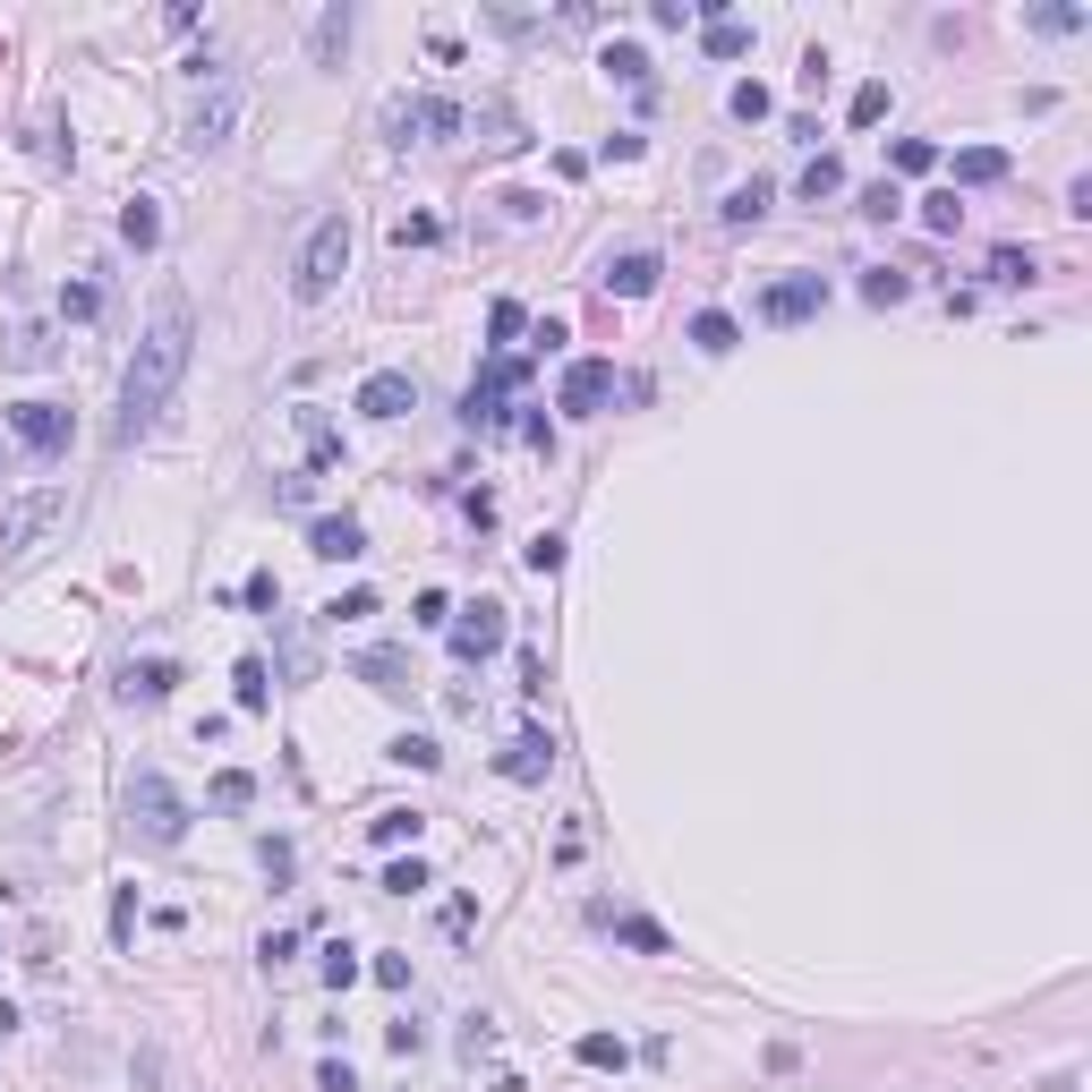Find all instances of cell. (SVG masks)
<instances>
[{
  "mask_svg": "<svg viewBox=\"0 0 1092 1092\" xmlns=\"http://www.w3.org/2000/svg\"><path fill=\"white\" fill-rule=\"evenodd\" d=\"M189 351H196V317L189 299H162L154 324L137 333V358L129 376H120V445H137L146 427H154L162 410H171V393H180V376H189Z\"/></svg>",
  "mask_w": 1092,
  "mask_h": 1092,
  "instance_id": "obj_1",
  "label": "cell"
},
{
  "mask_svg": "<svg viewBox=\"0 0 1092 1092\" xmlns=\"http://www.w3.org/2000/svg\"><path fill=\"white\" fill-rule=\"evenodd\" d=\"M342 265H351V214H324V223L308 231V248H299V274H290V299H299V308H317V299H333V282H342Z\"/></svg>",
  "mask_w": 1092,
  "mask_h": 1092,
  "instance_id": "obj_2",
  "label": "cell"
},
{
  "mask_svg": "<svg viewBox=\"0 0 1092 1092\" xmlns=\"http://www.w3.org/2000/svg\"><path fill=\"white\" fill-rule=\"evenodd\" d=\"M129 828L146 836V845H180V836H189V803H180V785L162 769L129 777Z\"/></svg>",
  "mask_w": 1092,
  "mask_h": 1092,
  "instance_id": "obj_3",
  "label": "cell"
},
{
  "mask_svg": "<svg viewBox=\"0 0 1092 1092\" xmlns=\"http://www.w3.org/2000/svg\"><path fill=\"white\" fill-rule=\"evenodd\" d=\"M61 513H68V486H26L18 504H0V555H34Z\"/></svg>",
  "mask_w": 1092,
  "mask_h": 1092,
  "instance_id": "obj_4",
  "label": "cell"
},
{
  "mask_svg": "<svg viewBox=\"0 0 1092 1092\" xmlns=\"http://www.w3.org/2000/svg\"><path fill=\"white\" fill-rule=\"evenodd\" d=\"M385 129L402 137V146H410V129L418 137H461V103H452V95H393L385 103Z\"/></svg>",
  "mask_w": 1092,
  "mask_h": 1092,
  "instance_id": "obj_5",
  "label": "cell"
},
{
  "mask_svg": "<svg viewBox=\"0 0 1092 1092\" xmlns=\"http://www.w3.org/2000/svg\"><path fill=\"white\" fill-rule=\"evenodd\" d=\"M614 402V358H572L564 385H555V410L564 418H598Z\"/></svg>",
  "mask_w": 1092,
  "mask_h": 1092,
  "instance_id": "obj_6",
  "label": "cell"
},
{
  "mask_svg": "<svg viewBox=\"0 0 1092 1092\" xmlns=\"http://www.w3.org/2000/svg\"><path fill=\"white\" fill-rule=\"evenodd\" d=\"M504 641H513V623H504V607H495V598H479V607H470L461 623H452V657H461V666L495 657Z\"/></svg>",
  "mask_w": 1092,
  "mask_h": 1092,
  "instance_id": "obj_7",
  "label": "cell"
},
{
  "mask_svg": "<svg viewBox=\"0 0 1092 1092\" xmlns=\"http://www.w3.org/2000/svg\"><path fill=\"white\" fill-rule=\"evenodd\" d=\"M820 308H828V282H820V274H785V282L760 290V317L769 324H803V317H820Z\"/></svg>",
  "mask_w": 1092,
  "mask_h": 1092,
  "instance_id": "obj_8",
  "label": "cell"
},
{
  "mask_svg": "<svg viewBox=\"0 0 1092 1092\" xmlns=\"http://www.w3.org/2000/svg\"><path fill=\"white\" fill-rule=\"evenodd\" d=\"M231 129H239V86H214V95H196V111H189V146L196 154H214V146H231Z\"/></svg>",
  "mask_w": 1092,
  "mask_h": 1092,
  "instance_id": "obj_9",
  "label": "cell"
},
{
  "mask_svg": "<svg viewBox=\"0 0 1092 1092\" xmlns=\"http://www.w3.org/2000/svg\"><path fill=\"white\" fill-rule=\"evenodd\" d=\"M513 385H521V358L495 351V358H486V376L470 385V418H479V427H504V418H513V410H504V402H513Z\"/></svg>",
  "mask_w": 1092,
  "mask_h": 1092,
  "instance_id": "obj_10",
  "label": "cell"
},
{
  "mask_svg": "<svg viewBox=\"0 0 1092 1092\" xmlns=\"http://www.w3.org/2000/svg\"><path fill=\"white\" fill-rule=\"evenodd\" d=\"M171 683H180L171 657H129V666H120V700H129V708H162V700H171Z\"/></svg>",
  "mask_w": 1092,
  "mask_h": 1092,
  "instance_id": "obj_11",
  "label": "cell"
},
{
  "mask_svg": "<svg viewBox=\"0 0 1092 1092\" xmlns=\"http://www.w3.org/2000/svg\"><path fill=\"white\" fill-rule=\"evenodd\" d=\"M358 410H367V418H402V410H418V385H410V367H376V376L358 385Z\"/></svg>",
  "mask_w": 1092,
  "mask_h": 1092,
  "instance_id": "obj_12",
  "label": "cell"
},
{
  "mask_svg": "<svg viewBox=\"0 0 1092 1092\" xmlns=\"http://www.w3.org/2000/svg\"><path fill=\"white\" fill-rule=\"evenodd\" d=\"M9 427H18L34 452H68V410H61V402H18Z\"/></svg>",
  "mask_w": 1092,
  "mask_h": 1092,
  "instance_id": "obj_13",
  "label": "cell"
},
{
  "mask_svg": "<svg viewBox=\"0 0 1092 1092\" xmlns=\"http://www.w3.org/2000/svg\"><path fill=\"white\" fill-rule=\"evenodd\" d=\"M308 546H317L324 564H358V555H367V529H358V513H324L317 529H308Z\"/></svg>",
  "mask_w": 1092,
  "mask_h": 1092,
  "instance_id": "obj_14",
  "label": "cell"
},
{
  "mask_svg": "<svg viewBox=\"0 0 1092 1092\" xmlns=\"http://www.w3.org/2000/svg\"><path fill=\"white\" fill-rule=\"evenodd\" d=\"M495 769L513 777V785H538V777L555 769V742H546V735H513V742H504V760H495Z\"/></svg>",
  "mask_w": 1092,
  "mask_h": 1092,
  "instance_id": "obj_15",
  "label": "cell"
},
{
  "mask_svg": "<svg viewBox=\"0 0 1092 1092\" xmlns=\"http://www.w3.org/2000/svg\"><path fill=\"white\" fill-rule=\"evenodd\" d=\"M657 274H666V265L649 257V248H632V257H607V290H623V299H649V290H657Z\"/></svg>",
  "mask_w": 1092,
  "mask_h": 1092,
  "instance_id": "obj_16",
  "label": "cell"
},
{
  "mask_svg": "<svg viewBox=\"0 0 1092 1092\" xmlns=\"http://www.w3.org/2000/svg\"><path fill=\"white\" fill-rule=\"evenodd\" d=\"M308 52H317V68H342V52H351V9H342V0L308 26Z\"/></svg>",
  "mask_w": 1092,
  "mask_h": 1092,
  "instance_id": "obj_17",
  "label": "cell"
},
{
  "mask_svg": "<svg viewBox=\"0 0 1092 1092\" xmlns=\"http://www.w3.org/2000/svg\"><path fill=\"white\" fill-rule=\"evenodd\" d=\"M358 675L376 683L385 700H402V692H410V657H402V649H367V657H358Z\"/></svg>",
  "mask_w": 1092,
  "mask_h": 1092,
  "instance_id": "obj_18",
  "label": "cell"
},
{
  "mask_svg": "<svg viewBox=\"0 0 1092 1092\" xmlns=\"http://www.w3.org/2000/svg\"><path fill=\"white\" fill-rule=\"evenodd\" d=\"M700 43H708V61H742V52H751V26H742V18H700Z\"/></svg>",
  "mask_w": 1092,
  "mask_h": 1092,
  "instance_id": "obj_19",
  "label": "cell"
},
{
  "mask_svg": "<svg viewBox=\"0 0 1092 1092\" xmlns=\"http://www.w3.org/2000/svg\"><path fill=\"white\" fill-rule=\"evenodd\" d=\"M991 180H1007V154H998V146H964L956 154V189H991Z\"/></svg>",
  "mask_w": 1092,
  "mask_h": 1092,
  "instance_id": "obj_20",
  "label": "cell"
},
{
  "mask_svg": "<svg viewBox=\"0 0 1092 1092\" xmlns=\"http://www.w3.org/2000/svg\"><path fill=\"white\" fill-rule=\"evenodd\" d=\"M299 436H308V479H317V470H333V452H342L333 418H324V410H299Z\"/></svg>",
  "mask_w": 1092,
  "mask_h": 1092,
  "instance_id": "obj_21",
  "label": "cell"
},
{
  "mask_svg": "<svg viewBox=\"0 0 1092 1092\" xmlns=\"http://www.w3.org/2000/svg\"><path fill=\"white\" fill-rule=\"evenodd\" d=\"M231 700L248 708V717L274 700V675H265V657H239V666H231Z\"/></svg>",
  "mask_w": 1092,
  "mask_h": 1092,
  "instance_id": "obj_22",
  "label": "cell"
},
{
  "mask_svg": "<svg viewBox=\"0 0 1092 1092\" xmlns=\"http://www.w3.org/2000/svg\"><path fill=\"white\" fill-rule=\"evenodd\" d=\"M692 342H700L708 358H726L742 333H735V317H726V308H700V317H692Z\"/></svg>",
  "mask_w": 1092,
  "mask_h": 1092,
  "instance_id": "obj_23",
  "label": "cell"
},
{
  "mask_svg": "<svg viewBox=\"0 0 1092 1092\" xmlns=\"http://www.w3.org/2000/svg\"><path fill=\"white\" fill-rule=\"evenodd\" d=\"M572 1059H580V1067H614V1075H623V1067H632V1050H623L614 1032H580V1041H572Z\"/></svg>",
  "mask_w": 1092,
  "mask_h": 1092,
  "instance_id": "obj_24",
  "label": "cell"
},
{
  "mask_svg": "<svg viewBox=\"0 0 1092 1092\" xmlns=\"http://www.w3.org/2000/svg\"><path fill=\"white\" fill-rule=\"evenodd\" d=\"M863 299H870V308H897V299H913V274L879 265V274H863Z\"/></svg>",
  "mask_w": 1092,
  "mask_h": 1092,
  "instance_id": "obj_25",
  "label": "cell"
},
{
  "mask_svg": "<svg viewBox=\"0 0 1092 1092\" xmlns=\"http://www.w3.org/2000/svg\"><path fill=\"white\" fill-rule=\"evenodd\" d=\"M888 162H897L904 180H922V171H939V146H931V137H897V146H888Z\"/></svg>",
  "mask_w": 1092,
  "mask_h": 1092,
  "instance_id": "obj_26",
  "label": "cell"
},
{
  "mask_svg": "<svg viewBox=\"0 0 1092 1092\" xmlns=\"http://www.w3.org/2000/svg\"><path fill=\"white\" fill-rule=\"evenodd\" d=\"M120 239H129V248H154V239H162V214H154V196H137L129 214H120Z\"/></svg>",
  "mask_w": 1092,
  "mask_h": 1092,
  "instance_id": "obj_27",
  "label": "cell"
},
{
  "mask_svg": "<svg viewBox=\"0 0 1092 1092\" xmlns=\"http://www.w3.org/2000/svg\"><path fill=\"white\" fill-rule=\"evenodd\" d=\"M836 189H845V162H836V154H811V162H803V196L820 205V196H836Z\"/></svg>",
  "mask_w": 1092,
  "mask_h": 1092,
  "instance_id": "obj_28",
  "label": "cell"
},
{
  "mask_svg": "<svg viewBox=\"0 0 1092 1092\" xmlns=\"http://www.w3.org/2000/svg\"><path fill=\"white\" fill-rule=\"evenodd\" d=\"M614 939H623V948H641V956H666V931H657V922H641V913H614Z\"/></svg>",
  "mask_w": 1092,
  "mask_h": 1092,
  "instance_id": "obj_29",
  "label": "cell"
},
{
  "mask_svg": "<svg viewBox=\"0 0 1092 1092\" xmlns=\"http://www.w3.org/2000/svg\"><path fill=\"white\" fill-rule=\"evenodd\" d=\"M248 803H257V777H248V769L214 777V811H248Z\"/></svg>",
  "mask_w": 1092,
  "mask_h": 1092,
  "instance_id": "obj_30",
  "label": "cell"
},
{
  "mask_svg": "<svg viewBox=\"0 0 1092 1092\" xmlns=\"http://www.w3.org/2000/svg\"><path fill=\"white\" fill-rule=\"evenodd\" d=\"M418 828H427L418 811H376V820H367V836H376V845H410Z\"/></svg>",
  "mask_w": 1092,
  "mask_h": 1092,
  "instance_id": "obj_31",
  "label": "cell"
},
{
  "mask_svg": "<svg viewBox=\"0 0 1092 1092\" xmlns=\"http://www.w3.org/2000/svg\"><path fill=\"white\" fill-rule=\"evenodd\" d=\"M607 77H623V86H641V95H649V52H632V43H607Z\"/></svg>",
  "mask_w": 1092,
  "mask_h": 1092,
  "instance_id": "obj_32",
  "label": "cell"
},
{
  "mask_svg": "<svg viewBox=\"0 0 1092 1092\" xmlns=\"http://www.w3.org/2000/svg\"><path fill=\"white\" fill-rule=\"evenodd\" d=\"M964 223V205H956V189H931L922 196V231H939V239H948V231Z\"/></svg>",
  "mask_w": 1092,
  "mask_h": 1092,
  "instance_id": "obj_33",
  "label": "cell"
},
{
  "mask_svg": "<svg viewBox=\"0 0 1092 1092\" xmlns=\"http://www.w3.org/2000/svg\"><path fill=\"white\" fill-rule=\"evenodd\" d=\"M1032 274H1041V257H1032V248H998V257H991V282H1007V290L1032 282Z\"/></svg>",
  "mask_w": 1092,
  "mask_h": 1092,
  "instance_id": "obj_34",
  "label": "cell"
},
{
  "mask_svg": "<svg viewBox=\"0 0 1092 1092\" xmlns=\"http://www.w3.org/2000/svg\"><path fill=\"white\" fill-rule=\"evenodd\" d=\"M358 973H367V964H358L351 948H342V939H333V948H324V991H351Z\"/></svg>",
  "mask_w": 1092,
  "mask_h": 1092,
  "instance_id": "obj_35",
  "label": "cell"
},
{
  "mask_svg": "<svg viewBox=\"0 0 1092 1092\" xmlns=\"http://www.w3.org/2000/svg\"><path fill=\"white\" fill-rule=\"evenodd\" d=\"M760 214H769V180H751V189L726 196V223H760Z\"/></svg>",
  "mask_w": 1092,
  "mask_h": 1092,
  "instance_id": "obj_36",
  "label": "cell"
},
{
  "mask_svg": "<svg viewBox=\"0 0 1092 1092\" xmlns=\"http://www.w3.org/2000/svg\"><path fill=\"white\" fill-rule=\"evenodd\" d=\"M393 239H402V248H436V239H445V223H436V214H402V223H393Z\"/></svg>",
  "mask_w": 1092,
  "mask_h": 1092,
  "instance_id": "obj_37",
  "label": "cell"
},
{
  "mask_svg": "<svg viewBox=\"0 0 1092 1092\" xmlns=\"http://www.w3.org/2000/svg\"><path fill=\"white\" fill-rule=\"evenodd\" d=\"M726 111H735V120H769L777 95H769V86H735V95H726Z\"/></svg>",
  "mask_w": 1092,
  "mask_h": 1092,
  "instance_id": "obj_38",
  "label": "cell"
},
{
  "mask_svg": "<svg viewBox=\"0 0 1092 1092\" xmlns=\"http://www.w3.org/2000/svg\"><path fill=\"white\" fill-rule=\"evenodd\" d=\"M870 120H888V86H879V77L854 86V129H870Z\"/></svg>",
  "mask_w": 1092,
  "mask_h": 1092,
  "instance_id": "obj_39",
  "label": "cell"
},
{
  "mask_svg": "<svg viewBox=\"0 0 1092 1092\" xmlns=\"http://www.w3.org/2000/svg\"><path fill=\"white\" fill-rule=\"evenodd\" d=\"M863 214H870V223H897V214H904L897 180H879V189H863Z\"/></svg>",
  "mask_w": 1092,
  "mask_h": 1092,
  "instance_id": "obj_40",
  "label": "cell"
},
{
  "mask_svg": "<svg viewBox=\"0 0 1092 1092\" xmlns=\"http://www.w3.org/2000/svg\"><path fill=\"white\" fill-rule=\"evenodd\" d=\"M521 324H529V317H521V299H495V308H486V333H495V351H504V342H513Z\"/></svg>",
  "mask_w": 1092,
  "mask_h": 1092,
  "instance_id": "obj_41",
  "label": "cell"
},
{
  "mask_svg": "<svg viewBox=\"0 0 1092 1092\" xmlns=\"http://www.w3.org/2000/svg\"><path fill=\"white\" fill-rule=\"evenodd\" d=\"M393 760H402V769H436L445 751H436V742H427V735H402V742H393Z\"/></svg>",
  "mask_w": 1092,
  "mask_h": 1092,
  "instance_id": "obj_42",
  "label": "cell"
},
{
  "mask_svg": "<svg viewBox=\"0 0 1092 1092\" xmlns=\"http://www.w3.org/2000/svg\"><path fill=\"white\" fill-rule=\"evenodd\" d=\"M239 598H248L257 614H274V607H282V580H274V572H248V589H239Z\"/></svg>",
  "mask_w": 1092,
  "mask_h": 1092,
  "instance_id": "obj_43",
  "label": "cell"
},
{
  "mask_svg": "<svg viewBox=\"0 0 1092 1092\" xmlns=\"http://www.w3.org/2000/svg\"><path fill=\"white\" fill-rule=\"evenodd\" d=\"M129 931H137V888H120L111 897V948H129Z\"/></svg>",
  "mask_w": 1092,
  "mask_h": 1092,
  "instance_id": "obj_44",
  "label": "cell"
},
{
  "mask_svg": "<svg viewBox=\"0 0 1092 1092\" xmlns=\"http://www.w3.org/2000/svg\"><path fill=\"white\" fill-rule=\"evenodd\" d=\"M385 888H393V897H418V888H427V863H418V854H410V863H393Z\"/></svg>",
  "mask_w": 1092,
  "mask_h": 1092,
  "instance_id": "obj_45",
  "label": "cell"
},
{
  "mask_svg": "<svg viewBox=\"0 0 1092 1092\" xmlns=\"http://www.w3.org/2000/svg\"><path fill=\"white\" fill-rule=\"evenodd\" d=\"M649 26H657V34H683V26H692V9H683V0H649Z\"/></svg>",
  "mask_w": 1092,
  "mask_h": 1092,
  "instance_id": "obj_46",
  "label": "cell"
},
{
  "mask_svg": "<svg viewBox=\"0 0 1092 1092\" xmlns=\"http://www.w3.org/2000/svg\"><path fill=\"white\" fill-rule=\"evenodd\" d=\"M486 1050H495V1025H486V1016H470V1025H461V1059H486Z\"/></svg>",
  "mask_w": 1092,
  "mask_h": 1092,
  "instance_id": "obj_47",
  "label": "cell"
},
{
  "mask_svg": "<svg viewBox=\"0 0 1092 1092\" xmlns=\"http://www.w3.org/2000/svg\"><path fill=\"white\" fill-rule=\"evenodd\" d=\"M317 1092H358V1075H351V1059H324V1067H317Z\"/></svg>",
  "mask_w": 1092,
  "mask_h": 1092,
  "instance_id": "obj_48",
  "label": "cell"
},
{
  "mask_svg": "<svg viewBox=\"0 0 1092 1092\" xmlns=\"http://www.w3.org/2000/svg\"><path fill=\"white\" fill-rule=\"evenodd\" d=\"M1032 26H1041V34H1075V26H1084V9H1032Z\"/></svg>",
  "mask_w": 1092,
  "mask_h": 1092,
  "instance_id": "obj_49",
  "label": "cell"
},
{
  "mask_svg": "<svg viewBox=\"0 0 1092 1092\" xmlns=\"http://www.w3.org/2000/svg\"><path fill=\"white\" fill-rule=\"evenodd\" d=\"M103 308V290L95 282H77V290H61V317H95Z\"/></svg>",
  "mask_w": 1092,
  "mask_h": 1092,
  "instance_id": "obj_50",
  "label": "cell"
},
{
  "mask_svg": "<svg viewBox=\"0 0 1092 1092\" xmlns=\"http://www.w3.org/2000/svg\"><path fill=\"white\" fill-rule=\"evenodd\" d=\"M445 614H452V607H445V589H418V607H410V623H427V632H436V623H445Z\"/></svg>",
  "mask_w": 1092,
  "mask_h": 1092,
  "instance_id": "obj_51",
  "label": "cell"
},
{
  "mask_svg": "<svg viewBox=\"0 0 1092 1092\" xmlns=\"http://www.w3.org/2000/svg\"><path fill=\"white\" fill-rule=\"evenodd\" d=\"M555 564H564V538H555V529H546V538H529V572H555Z\"/></svg>",
  "mask_w": 1092,
  "mask_h": 1092,
  "instance_id": "obj_52",
  "label": "cell"
},
{
  "mask_svg": "<svg viewBox=\"0 0 1092 1092\" xmlns=\"http://www.w3.org/2000/svg\"><path fill=\"white\" fill-rule=\"evenodd\" d=\"M367 973H376L385 991H410V956H376V964H367Z\"/></svg>",
  "mask_w": 1092,
  "mask_h": 1092,
  "instance_id": "obj_53",
  "label": "cell"
},
{
  "mask_svg": "<svg viewBox=\"0 0 1092 1092\" xmlns=\"http://www.w3.org/2000/svg\"><path fill=\"white\" fill-rule=\"evenodd\" d=\"M257 956H265V964H290V956H299V931H265Z\"/></svg>",
  "mask_w": 1092,
  "mask_h": 1092,
  "instance_id": "obj_54",
  "label": "cell"
},
{
  "mask_svg": "<svg viewBox=\"0 0 1092 1092\" xmlns=\"http://www.w3.org/2000/svg\"><path fill=\"white\" fill-rule=\"evenodd\" d=\"M427 1050V1025H393V1059H418Z\"/></svg>",
  "mask_w": 1092,
  "mask_h": 1092,
  "instance_id": "obj_55",
  "label": "cell"
},
{
  "mask_svg": "<svg viewBox=\"0 0 1092 1092\" xmlns=\"http://www.w3.org/2000/svg\"><path fill=\"white\" fill-rule=\"evenodd\" d=\"M324 614H342V623H351V614H376V589H351V598H333Z\"/></svg>",
  "mask_w": 1092,
  "mask_h": 1092,
  "instance_id": "obj_56",
  "label": "cell"
}]
</instances>
